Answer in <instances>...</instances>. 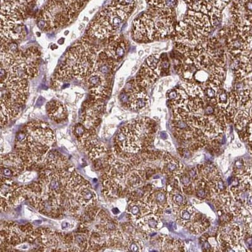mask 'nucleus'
<instances>
[{
	"mask_svg": "<svg viewBox=\"0 0 252 252\" xmlns=\"http://www.w3.org/2000/svg\"><path fill=\"white\" fill-rule=\"evenodd\" d=\"M83 5L77 0H48L38 18L37 26L42 31H50L68 25Z\"/></svg>",
	"mask_w": 252,
	"mask_h": 252,
	"instance_id": "5",
	"label": "nucleus"
},
{
	"mask_svg": "<svg viewBox=\"0 0 252 252\" xmlns=\"http://www.w3.org/2000/svg\"><path fill=\"white\" fill-rule=\"evenodd\" d=\"M230 12L234 25L245 31L252 28V0H233Z\"/></svg>",
	"mask_w": 252,
	"mask_h": 252,
	"instance_id": "12",
	"label": "nucleus"
},
{
	"mask_svg": "<svg viewBox=\"0 0 252 252\" xmlns=\"http://www.w3.org/2000/svg\"><path fill=\"white\" fill-rule=\"evenodd\" d=\"M244 161L242 160H238L236 161L235 166L236 169H241L244 168Z\"/></svg>",
	"mask_w": 252,
	"mask_h": 252,
	"instance_id": "31",
	"label": "nucleus"
},
{
	"mask_svg": "<svg viewBox=\"0 0 252 252\" xmlns=\"http://www.w3.org/2000/svg\"><path fill=\"white\" fill-rule=\"evenodd\" d=\"M216 187H217L218 191H222L224 189V183L222 182L221 180L218 179V181L216 182Z\"/></svg>",
	"mask_w": 252,
	"mask_h": 252,
	"instance_id": "30",
	"label": "nucleus"
},
{
	"mask_svg": "<svg viewBox=\"0 0 252 252\" xmlns=\"http://www.w3.org/2000/svg\"><path fill=\"white\" fill-rule=\"evenodd\" d=\"M128 210L133 218L139 220L150 212V207L146 202L135 201L129 205Z\"/></svg>",
	"mask_w": 252,
	"mask_h": 252,
	"instance_id": "20",
	"label": "nucleus"
},
{
	"mask_svg": "<svg viewBox=\"0 0 252 252\" xmlns=\"http://www.w3.org/2000/svg\"><path fill=\"white\" fill-rule=\"evenodd\" d=\"M25 161L19 154H8L1 156V177L10 178L20 175L27 168Z\"/></svg>",
	"mask_w": 252,
	"mask_h": 252,
	"instance_id": "13",
	"label": "nucleus"
},
{
	"mask_svg": "<svg viewBox=\"0 0 252 252\" xmlns=\"http://www.w3.org/2000/svg\"><path fill=\"white\" fill-rule=\"evenodd\" d=\"M184 200V197H183V196L180 193L175 194V195L173 196V201L178 205L183 204Z\"/></svg>",
	"mask_w": 252,
	"mask_h": 252,
	"instance_id": "28",
	"label": "nucleus"
},
{
	"mask_svg": "<svg viewBox=\"0 0 252 252\" xmlns=\"http://www.w3.org/2000/svg\"><path fill=\"white\" fill-rule=\"evenodd\" d=\"M195 217V210L192 207H186L180 211L178 216V220L182 224H187Z\"/></svg>",
	"mask_w": 252,
	"mask_h": 252,
	"instance_id": "23",
	"label": "nucleus"
},
{
	"mask_svg": "<svg viewBox=\"0 0 252 252\" xmlns=\"http://www.w3.org/2000/svg\"><path fill=\"white\" fill-rule=\"evenodd\" d=\"M130 15L111 3L102 9L93 21L88 30L89 36L97 39H108L121 26Z\"/></svg>",
	"mask_w": 252,
	"mask_h": 252,
	"instance_id": "9",
	"label": "nucleus"
},
{
	"mask_svg": "<svg viewBox=\"0 0 252 252\" xmlns=\"http://www.w3.org/2000/svg\"><path fill=\"white\" fill-rule=\"evenodd\" d=\"M153 197L152 200H153V202H155V204L158 205V206L162 207L166 204V195L163 192L160 191V192L156 193L155 195H153Z\"/></svg>",
	"mask_w": 252,
	"mask_h": 252,
	"instance_id": "25",
	"label": "nucleus"
},
{
	"mask_svg": "<svg viewBox=\"0 0 252 252\" xmlns=\"http://www.w3.org/2000/svg\"><path fill=\"white\" fill-rule=\"evenodd\" d=\"M137 222L138 225L145 231H153L159 228L160 220L155 215L145 216L139 219Z\"/></svg>",
	"mask_w": 252,
	"mask_h": 252,
	"instance_id": "19",
	"label": "nucleus"
},
{
	"mask_svg": "<svg viewBox=\"0 0 252 252\" xmlns=\"http://www.w3.org/2000/svg\"><path fill=\"white\" fill-rule=\"evenodd\" d=\"M181 167L179 162L172 159L166 162L164 166L165 172L171 174H177L180 171Z\"/></svg>",
	"mask_w": 252,
	"mask_h": 252,
	"instance_id": "24",
	"label": "nucleus"
},
{
	"mask_svg": "<svg viewBox=\"0 0 252 252\" xmlns=\"http://www.w3.org/2000/svg\"><path fill=\"white\" fill-rule=\"evenodd\" d=\"M35 175V174L32 172L23 173L20 176L19 180L24 183L31 182L34 178Z\"/></svg>",
	"mask_w": 252,
	"mask_h": 252,
	"instance_id": "26",
	"label": "nucleus"
},
{
	"mask_svg": "<svg viewBox=\"0 0 252 252\" xmlns=\"http://www.w3.org/2000/svg\"><path fill=\"white\" fill-rule=\"evenodd\" d=\"M116 62L101 52L97 56L96 63L86 82L91 93V101L103 102L111 92V79Z\"/></svg>",
	"mask_w": 252,
	"mask_h": 252,
	"instance_id": "8",
	"label": "nucleus"
},
{
	"mask_svg": "<svg viewBox=\"0 0 252 252\" xmlns=\"http://www.w3.org/2000/svg\"><path fill=\"white\" fill-rule=\"evenodd\" d=\"M245 243H246L247 246L249 249H252V237L247 238L246 241H245Z\"/></svg>",
	"mask_w": 252,
	"mask_h": 252,
	"instance_id": "34",
	"label": "nucleus"
},
{
	"mask_svg": "<svg viewBox=\"0 0 252 252\" xmlns=\"http://www.w3.org/2000/svg\"><path fill=\"white\" fill-rule=\"evenodd\" d=\"M213 27L209 15L189 10L186 16L177 26L176 40L187 46L195 45L206 41Z\"/></svg>",
	"mask_w": 252,
	"mask_h": 252,
	"instance_id": "7",
	"label": "nucleus"
},
{
	"mask_svg": "<svg viewBox=\"0 0 252 252\" xmlns=\"http://www.w3.org/2000/svg\"><path fill=\"white\" fill-rule=\"evenodd\" d=\"M108 45H107L105 52L107 55L115 60H121L124 57L126 52V44L122 38L118 35H113L108 39Z\"/></svg>",
	"mask_w": 252,
	"mask_h": 252,
	"instance_id": "14",
	"label": "nucleus"
},
{
	"mask_svg": "<svg viewBox=\"0 0 252 252\" xmlns=\"http://www.w3.org/2000/svg\"><path fill=\"white\" fill-rule=\"evenodd\" d=\"M182 183L185 185H188L190 183V180H189V178L188 177H184L182 179Z\"/></svg>",
	"mask_w": 252,
	"mask_h": 252,
	"instance_id": "35",
	"label": "nucleus"
},
{
	"mask_svg": "<svg viewBox=\"0 0 252 252\" xmlns=\"http://www.w3.org/2000/svg\"><path fill=\"white\" fill-rule=\"evenodd\" d=\"M227 38V48L231 57L249 55L252 51V33L232 24L220 31Z\"/></svg>",
	"mask_w": 252,
	"mask_h": 252,
	"instance_id": "10",
	"label": "nucleus"
},
{
	"mask_svg": "<svg viewBox=\"0 0 252 252\" xmlns=\"http://www.w3.org/2000/svg\"><path fill=\"white\" fill-rule=\"evenodd\" d=\"M204 175L211 178L215 175V168L213 166H207L204 169Z\"/></svg>",
	"mask_w": 252,
	"mask_h": 252,
	"instance_id": "27",
	"label": "nucleus"
},
{
	"mask_svg": "<svg viewBox=\"0 0 252 252\" xmlns=\"http://www.w3.org/2000/svg\"><path fill=\"white\" fill-rule=\"evenodd\" d=\"M128 249L131 252H139L140 251L139 243L133 242L129 244Z\"/></svg>",
	"mask_w": 252,
	"mask_h": 252,
	"instance_id": "29",
	"label": "nucleus"
},
{
	"mask_svg": "<svg viewBox=\"0 0 252 252\" xmlns=\"http://www.w3.org/2000/svg\"><path fill=\"white\" fill-rule=\"evenodd\" d=\"M25 190L26 197L35 209L58 218L88 207L92 189L77 172L64 169L43 171L38 182L25 187Z\"/></svg>",
	"mask_w": 252,
	"mask_h": 252,
	"instance_id": "1",
	"label": "nucleus"
},
{
	"mask_svg": "<svg viewBox=\"0 0 252 252\" xmlns=\"http://www.w3.org/2000/svg\"><path fill=\"white\" fill-rule=\"evenodd\" d=\"M62 227H63V229H65V230H68V229H71V225L70 223L67 222H64L63 224H62Z\"/></svg>",
	"mask_w": 252,
	"mask_h": 252,
	"instance_id": "32",
	"label": "nucleus"
},
{
	"mask_svg": "<svg viewBox=\"0 0 252 252\" xmlns=\"http://www.w3.org/2000/svg\"><path fill=\"white\" fill-rule=\"evenodd\" d=\"M46 111L49 117L57 123L64 121L67 117L65 107L61 102L57 100H53L48 102L46 105Z\"/></svg>",
	"mask_w": 252,
	"mask_h": 252,
	"instance_id": "15",
	"label": "nucleus"
},
{
	"mask_svg": "<svg viewBox=\"0 0 252 252\" xmlns=\"http://www.w3.org/2000/svg\"><path fill=\"white\" fill-rule=\"evenodd\" d=\"M178 1V0H149V3L152 7L157 8L166 14L173 15Z\"/></svg>",
	"mask_w": 252,
	"mask_h": 252,
	"instance_id": "18",
	"label": "nucleus"
},
{
	"mask_svg": "<svg viewBox=\"0 0 252 252\" xmlns=\"http://www.w3.org/2000/svg\"><path fill=\"white\" fill-rule=\"evenodd\" d=\"M97 56V49L88 39H82L66 53L53 76V84L57 86L70 79H86L94 67Z\"/></svg>",
	"mask_w": 252,
	"mask_h": 252,
	"instance_id": "2",
	"label": "nucleus"
},
{
	"mask_svg": "<svg viewBox=\"0 0 252 252\" xmlns=\"http://www.w3.org/2000/svg\"><path fill=\"white\" fill-rule=\"evenodd\" d=\"M119 97L123 105L133 110H140L146 108L149 101L144 89L138 84L136 80L126 84Z\"/></svg>",
	"mask_w": 252,
	"mask_h": 252,
	"instance_id": "11",
	"label": "nucleus"
},
{
	"mask_svg": "<svg viewBox=\"0 0 252 252\" xmlns=\"http://www.w3.org/2000/svg\"><path fill=\"white\" fill-rule=\"evenodd\" d=\"M243 234L238 225L231 224L227 225L223 229V238L232 246H235L242 238Z\"/></svg>",
	"mask_w": 252,
	"mask_h": 252,
	"instance_id": "16",
	"label": "nucleus"
},
{
	"mask_svg": "<svg viewBox=\"0 0 252 252\" xmlns=\"http://www.w3.org/2000/svg\"><path fill=\"white\" fill-rule=\"evenodd\" d=\"M153 128V123L147 118L127 123L116 136V147L126 153H137L150 142Z\"/></svg>",
	"mask_w": 252,
	"mask_h": 252,
	"instance_id": "6",
	"label": "nucleus"
},
{
	"mask_svg": "<svg viewBox=\"0 0 252 252\" xmlns=\"http://www.w3.org/2000/svg\"><path fill=\"white\" fill-rule=\"evenodd\" d=\"M216 101L218 108L226 113L229 104V93L225 89H220L217 94Z\"/></svg>",
	"mask_w": 252,
	"mask_h": 252,
	"instance_id": "22",
	"label": "nucleus"
},
{
	"mask_svg": "<svg viewBox=\"0 0 252 252\" xmlns=\"http://www.w3.org/2000/svg\"><path fill=\"white\" fill-rule=\"evenodd\" d=\"M167 97L171 102L173 106L180 108L185 105L189 101L188 94L179 89H174L168 91Z\"/></svg>",
	"mask_w": 252,
	"mask_h": 252,
	"instance_id": "17",
	"label": "nucleus"
},
{
	"mask_svg": "<svg viewBox=\"0 0 252 252\" xmlns=\"http://www.w3.org/2000/svg\"><path fill=\"white\" fill-rule=\"evenodd\" d=\"M182 86L185 92L191 97L204 98V93L203 89L198 85L191 82H182Z\"/></svg>",
	"mask_w": 252,
	"mask_h": 252,
	"instance_id": "21",
	"label": "nucleus"
},
{
	"mask_svg": "<svg viewBox=\"0 0 252 252\" xmlns=\"http://www.w3.org/2000/svg\"><path fill=\"white\" fill-rule=\"evenodd\" d=\"M28 80L10 77L1 81V126L17 117L28 99Z\"/></svg>",
	"mask_w": 252,
	"mask_h": 252,
	"instance_id": "4",
	"label": "nucleus"
},
{
	"mask_svg": "<svg viewBox=\"0 0 252 252\" xmlns=\"http://www.w3.org/2000/svg\"><path fill=\"white\" fill-rule=\"evenodd\" d=\"M189 176L191 178H195L197 176V172L195 170H191L189 172Z\"/></svg>",
	"mask_w": 252,
	"mask_h": 252,
	"instance_id": "36",
	"label": "nucleus"
},
{
	"mask_svg": "<svg viewBox=\"0 0 252 252\" xmlns=\"http://www.w3.org/2000/svg\"><path fill=\"white\" fill-rule=\"evenodd\" d=\"M197 195L199 197H204L206 196V191L204 189H200L197 191Z\"/></svg>",
	"mask_w": 252,
	"mask_h": 252,
	"instance_id": "33",
	"label": "nucleus"
},
{
	"mask_svg": "<svg viewBox=\"0 0 252 252\" xmlns=\"http://www.w3.org/2000/svg\"><path fill=\"white\" fill-rule=\"evenodd\" d=\"M23 131L25 137L22 141L17 142V153L28 167L42 163L55 142L54 133L42 122L29 123Z\"/></svg>",
	"mask_w": 252,
	"mask_h": 252,
	"instance_id": "3",
	"label": "nucleus"
}]
</instances>
